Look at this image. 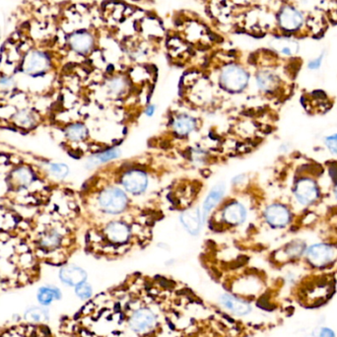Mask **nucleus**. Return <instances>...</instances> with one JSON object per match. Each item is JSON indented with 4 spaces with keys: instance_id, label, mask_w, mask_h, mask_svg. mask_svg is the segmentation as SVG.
<instances>
[{
    "instance_id": "1",
    "label": "nucleus",
    "mask_w": 337,
    "mask_h": 337,
    "mask_svg": "<svg viewBox=\"0 0 337 337\" xmlns=\"http://www.w3.org/2000/svg\"><path fill=\"white\" fill-rule=\"evenodd\" d=\"M53 68V56L47 51L40 49L29 50L20 62L21 72L34 79L45 77Z\"/></svg>"
},
{
    "instance_id": "2",
    "label": "nucleus",
    "mask_w": 337,
    "mask_h": 337,
    "mask_svg": "<svg viewBox=\"0 0 337 337\" xmlns=\"http://www.w3.org/2000/svg\"><path fill=\"white\" fill-rule=\"evenodd\" d=\"M250 82L249 71L239 63H226L220 70L219 84L221 88L229 93L243 92Z\"/></svg>"
},
{
    "instance_id": "3",
    "label": "nucleus",
    "mask_w": 337,
    "mask_h": 337,
    "mask_svg": "<svg viewBox=\"0 0 337 337\" xmlns=\"http://www.w3.org/2000/svg\"><path fill=\"white\" fill-rule=\"evenodd\" d=\"M98 204L100 209L105 213L117 215L127 208L128 198L121 189L108 187L99 193Z\"/></svg>"
},
{
    "instance_id": "4",
    "label": "nucleus",
    "mask_w": 337,
    "mask_h": 337,
    "mask_svg": "<svg viewBox=\"0 0 337 337\" xmlns=\"http://www.w3.org/2000/svg\"><path fill=\"white\" fill-rule=\"evenodd\" d=\"M68 49L77 56H87L92 55L96 50V35L88 29H79L72 31L66 37Z\"/></svg>"
},
{
    "instance_id": "5",
    "label": "nucleus",
    "mask_w": 337,
    "mask_h": 337,
    "mask_svg": "<svg viewBox=\"0 0 337 337\" xmlns=\"http://www.w3.org/2000/svg\"><path fill=\"white\" fill-rule=\"evenodd\" d=\"M304 256L313 268H325L336 260L337 248L327 243H315L307 248Z\"/></svg>"
},
{
    "instance_id": "6",
    "label": "nucleus",
    "mask_w": 337,
    "mask_h": 337,
    "mask_svg": "<svg viewBox=\"0 0 337 337\" xmlns=\"http://www.w3.org/2000/svg\"><path fill=\"white\" fill-rule=\"evenodd\" d=\"M293 196L299 205L309 207L319 199L320 189L314 179L310 177H301L294 185Z\"/></svg>"
},
{
    "instance_id": "7",
    "label": "nucleus",
    "mask_w": 337,
    "mask_h": 337,
    "mask_svg": "<svg viewBox=\"0 0 337 337\" xmlns=\"http://www.w3.org/2000/svg\"><path fill=\"white\" fill-rule=\"evenodd\" d=\"M276 22L281 31L293 34L302 29L306 19L300 9L293 5L285 4L281 6L276 15Z\"/></svg>"
},
{
    "instance_id": "8",
    "label": "nucleus",
    "mask_w": 337,
    "mask_h": 337,
    "mask_svg": "<svg viewBox=\"0 0 337 337\" xmlns=\"http://www.w3.org/2000/svg\"><path fill=\"white\" fill-rule=\"evenodd\" d=\"M158 324V315L149 308L135 309L129 316L128 326L137 334H146L156 328Z\"/></svg>"
},
{
    "instance_id": "9",
    "label": "nucleus",
    "mask_w": 337,
    "mask_h": 337,
    "mask_svg": "<svg viewBox=\"0 0 337 337\" xmlns=\"http://www.w3.org/2000/svg\"><path fill=\"white\" fill-rule=\"evenodd\" d=\"M120 184L126 193L140 196L148 188L149 178L141 168H129L120 177Z\"/></svg>"
},
{
    "instance_id": "10",
    "label": "nucleus",
    "mask_w": 337,
    "mask_h": 337,
    "mask_svg": "<svg viewBox=\"0 0 337 337\" xmlns=\"http://www.w3.org/2000/svg\"><path fill=\"white\" fill-rule=\"evenodd\" d=\"M266 224L273 229H284L292 222V212L285 204L274 202L266 206L263 211Z\"/></svg>"
},
{
    "instance_id": "11",
    "label": "nucleus",
    "mask_w": 337,
    "mask_h": 337,
    "mask_svg": "<svg viewBox=\"0 0 337 337\" xmlns=\"http://www.w3.org/2000/svg\"><path fill=\"white\" fill-rule=\"evenodd\" d=\"M37 180V174L34 168L22 163L12 168L6 179L7 185L14 190H28Z\"/></svg>"
},
{
    "instance_id": "12",
    "label": "nucleus",
    "mask_w": 337,
    "mask_h": 337,
    "mask_svg": "<svg viewBox=\"0 0 337 337\" xmlns=\"http://www.w3.org/2000/svg\"><path fill=\"white\" fill-rule=\"evenodd\" d=\"M104 235L106 240L112 245H124L131 238V229L126 222L114 220L106 225Z\"/></svg>"
},
{
    "instance_id": "13",
    "label": "nucleus",
    "mask_w": 337,
    "mask_h": 337,
    "mask_svg": "<svg viewBox=\"0 0 337 337\" xmlns=\"http://www.w3.org/2000/svg\"><path fill=\"white\" fill-rule=\"evenodd\" d=\"M222 221L228 226H240L244 224L248 217V211L246 206L238 201L231 200L224 205L221 210Z\"/></svg>"
},
{
    "instance_id": "14",
    "label": "nucleus",
    "mask_w": 337,
    "mask_h": 337,
    "mask_svg": "<svg viewBox=\"0 0 337 337\" xmlns=\"http://www.w3.org/2000/svg\"><path fill=\"white\" fill-rule=\"evenodd\" d=\"M219 303L229 312L238 316H246L253 311V306L249 301L230 293L220 295Z\"/></svg>"
},
{
    "instance_id": "15",
    "label": "nucleus",
    "mask_w": 337,
    "mask_h": 337,
    "mask_svg": "<svg viewBox=\"0 0 337 337\" xmlns=\"http://www.w3.org/2000/svg\"><path fill=\"white\" fill-rule=\"evenodd\" d=\"M40 112L30 108L16 110L10 117L11 123L22 130H33L40 123Z\"/></svg>"
},
{
    "instance_id": "16",
    "label": "nucleus",
    "mask_w": 337,
    "mask_h": 337,
    "mask_svg": "<svg viewBox=\"0 0 337 337\" xmlns=\"http://www.w3.org/2000/svg\"><path fill=\"white\" fill-rule=\"evenodd\" d=\"M65 236L56 227H50L42 233V236L38 240V249L43 250L46 253L57 251L62 247Z\"/></svg>"
},
{
    "instance_id": "17",
    "label": "nucleus",
    "mask_w": 337,
    "mask_h": 337,
    "mask_svg": "<svg viewBox=\"0 0 337 337\" xmlns=\"http://www.w3.org/2000/svg\"><path fill=\"white\" fill-rule=\"evenodd\" d=\"M58 278L62 284L75 288L79 284L87 281L88 274L85 269L78 265L66 264L60 267L58 271Z\"/></svg>"
},
{
    "instance_id": "18",
    "label": "nucleus",
    "mask_w": 337,
    "mask_h": 337,
    "mask_svg": "<svg viewBox=\"0 0 337 337\" xmlns=\"http://www.w3.org/2000/svg\"><path fill=\"white\" fill-rule=\"evenodd\" d=\"M181 222L191 235L197 236L200 233L202 223H204L202 212L199 208L188 209L182 214Z\"/></svg>"
},
{
    "instance_id": "19",
    "label": "nucleus",
    "mask_w": 337,
    "mask_h": 337,
    "mask_svg": "<svg viewBox=\"0 0 337 337\" xmlns=\"http://www.w3.org/2000/svg\"><path fill=\"white\" fill-rule=\"evenodd\" d=\"M197 128V120L190 114L181 113L178 114L173 121V129L175 133L180 137L190 135Z\"/></svg>"
},
{
    "instance_id": "20",
    "label": "nucleus",
    "mask_w": 337,
    "mask_h": 337,
    "mask_svg": "<svg viewBox=\"0 0 337 337\" xmlns=\"http://www.w3.org/2000/svg\"><path fill=\"white\" fill-rule=\"evenodd\" d=\"M255 82L260 91L272 93L278 89L280 79L278 75L271 70H259L255 75Z\"/></svg>"
},
{
    "instance_id": "21",
    "label": "nucleus",
    "mask_w": 337,
    "mask_h": 337,
    "mask_svg": "<svg viewBox=\"0 0 337 337\" xmlns=\"http://www.w3.org/2000/svg\"><path fill=\"white\" fill-rule=\"evenodd\" d=\"M225 192H226V186L225 184H219L215 186L208 194V196L205 198L202 206V218L203 221L205 222L208 215L211 213V211L219 204V202L222 200L224 197Z\"/></svg>"
},
{
    "instance_id": "22",
    "label": "nucleus",
    "mask_w": 337,
    "mask_h": 337,
    "mask_svg": "<svg viewBox=\"0 0 337 337\" xmlns=\"http://www.w3.org/2000/svg\"><path fill=\"white\" fill-rule=\"evenodd\" d=\"M65 139L72 143H80L89 136V130L86 124L81 121H72L66 124L63 129Z\"/></svg>"
},
{
    "instance_id": "23",
    "label": "nucleus",
    "mask_w": 337,
    "mask_h": 337,
    "mask_svg": "<svg viewBox=\"0 0 337 337\" xmlns=\"http://www.w3.org/2000/svg\"><path fill=\"white\" fill-rule=\"evenodd\" d=\"M62 293L58 287L55 285H45L39 288L37 293V300L43 307L51 306L55 301H59Z\"/></svg>"
},
{
    "instance_id": "24",
    "label": "nucleus",
    "mask_w": 337,
    "mask_h": 337,
    "mask_svg": "<svg viewBox=\"0 0 337 337\" xmlns=\"http://www.w3.org/2000/svg\"><path fill=\"white\" fill-rule=\"evenodd\" d=\"M47 177L54 182H62L70 174V168L63 162H47L45 165Z\"/></svg>"
},
{
    "instance_id": "25",
    "label": "nucleus",
    "mask_w": 337,
    "mask_h": 337,
    "mask_svg": "<svg viewBox=\"0 0 337 337\" xmlns=\"http://www.w3.org/2000/svg\"><path fill=\"white\" fill-rule=\"evenodd\" d=\"M308 246L304 241L294 240L288 243L282 250L281 253L284 256V260H294L305 255Z\"/></svg>"
},
{
    "instance_id": "26",
    "label": "nucleus",
    "mask_w": 337,
    "mask_h": 337,
    "mask_svg": "<svg viewBox=\"0 0 337 337\" xmlns=\"http://www.w3.org/2000/svg\"><path fill=\"white\" fill-rule=\"evenodd\" d=\"M105 86L108 95L112 97H118L126 92L128 88V80L124 76L116 75L109 78Z\"/></svg>"
},
{
    "instance_id": "27",
    "label": "nucleus",
    "mask_w": 337,
    "mask_h": 337,
    "mask_svg": "<svg viewBox=\"0 0 337 337\" xmlns=\"http://www.w3.org/2000/svg\"><path fill=\"white\" fill-rule=\"evenodd\" d=\"M121 151L118 148H110L105 150L104 152H99L95 155H93L87 162V168H93L97 167L100 164L107 163L109 161H112L114 159H117L120 155Z\"/></svg>"
},
{
    "instance_id": "28",
    "label": "nucleus",
    "mask_w": 337,
    "mask_h": 337,
    "mask_svg": "<svg viewBox=\"0 0 337 337\" xmlns=\"http://www.w3.org/2000/svg\"><path fill=\"white\" fill-rule=\"evenodd\" d=\"M49 309L47 307H33L25 311L24 318L29 322L40 323L49 319Z\"/></svg>"
},
{
    "instance_id": "29",
    "label": "nucleus",
    "mask_w": 337,
    "mask_h": 337,
    "mask_svg": "<svg viewBox=\"0 0 337 337\" xmlns=\"http://www.w3.org/2000/svg\"><path fill=\"white\" fill-rule=\"evenodd\" d=\"M17 87V80L15 76L9 73L0 72V93H10Z\"/></svg>"
},
{
    "instance_id": "30",
    "label": "nucleus",
    "mask_w": 337,
    "mask_h": 337,
    "mask_svg": "<svg viewBox=\"0 0 337 337\" xmlns=\"http://www.w3.org/2000/svg\"><path fill=\"white\" fill-rule=\"evenodd\" d=\"M75 295L80 300H89L93 296V288L90 283L85 281L75 287Z\"/></svg>"
},
{
    "instance_id": "31",
    "label": "nucleus",
    "mask_w": 337,
    "mask_h": 337,
    "mask_svg": "<svg viewBox=\"0 0 337 337\" xmlns=\"http://www.w3.org/2000/svg\"><path fill=\"white\" fill-rule=\"evenodd\" d=\"M278 52L282 56H293L298 52V46L290 41H285L279 45Z\"/></svg>"
},
{
    "instance_id": "32",
    "label": "nucleus",
    "mask_w": 337,
    "mask_h": 337,
    "mask_svg": "<svg viewBox=\"0 0 337 337\" xmlns=\"http://www.w3.org/2000/svg\"><path fill=\"white\" fill-rule=\"evenodd\" d=\"M325 148L332 155H337V132L329 134L323 138Z\"/></svg>"
},
{
    "instance_id": "33",
    "label": "nucleus",
    "mask_w": 337,
    "mask_h": 337,
    "mask_svg": "<svg viewBox=\"0 0 337 337\" xmlns=\"http://www.w3.org/2000/svg\"><path fill=\"white\" fill-rule=\"evenodd\" d=\"M324 56H325V54H324V52H322V53L319 54V56L309 60V62L307 64L308 69L310 71H316V70L320 69V67L322 65V62H323V59H324Z\"/></svg>"
},
{
    "instance_id": "34",
    "label": "nucleus",
    "mask_w": 337,
    "mask_h": 337,
    "mask_svg": "<svg viewBox=\"0 0 337 337\" xmlns=\"http://www.w3.org/2000/svg\"><path fill=\"white\" fill-rule=\"evenodd\" d=\"M318 337H336L335 331L328 327V326H322L318 330Z\"/></svg>"
},
{
    "instance_id": "35",
    "label": "nucleus",
    "mask_w": 337,
    "mask_h": 337,
    "mask_svg": "<svg viewBox=\"0 0 337 337\" xmlns=\"http://www.w3.org/2000/svg\"><path fill=\"white\" fill-rule=\"evenodd\" d=\"M245 179H246L245 175H240V176H237V177H235V178L233 179V181H232V182H233L234 186H239V185H242V184L244 183Z\"/></svg>"
},
{
    "instance_id": "36",
    "label": "nucleus",
    "mask_w": 337,
    "mask_h": 337,
    "mask_svg": "<svg viewBox=\"0 0 337 337\" xmlns=\"http://www.w3.org/2000/svg\"><path fill=\"white\" fill-rule=\"evenodd\" d=\"M155 110H156L155 106H153V105H149V106H147V108H146V110H145V113H146V115L151 116V115L154 114Z\"/></svg>"
},
{
    "instance_id": "37",
    "label": "nucleus",
    "mask_w": 337,
    "mask_h": 337,
    "mask_svg": "<svg viewBox=\"0 0 337 337\" xmlns=\"http://www.w3.org/2000/svg\"><path fill=\"white\" fill-rule=\"evenodd\" d=\"M333 197H334V199L337 201V182L336 184L334 185V187H333Z\"/></svg>"
},
{
    "instance_id": "38",
    "label": "nucleus",
    "mask_w": 337,
    "mask_h": 337,
    "mask_svg": "<svg viewBox=\"0 0 337 337\" xmlns=\"http://www.w3.org/2000/svg\"><path fill=\"white\" fill-rule=\"evenodd\" d=\"M2 38H3V29L0 26V41L2 40Z\"/></svg>"
}]
</instances>
